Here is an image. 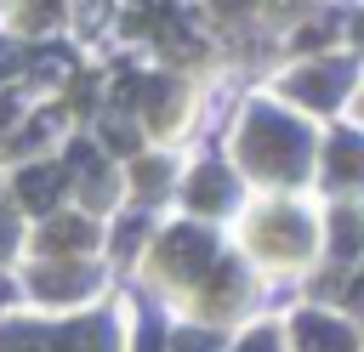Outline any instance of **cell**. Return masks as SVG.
<instances>
[{"label":"cell","instance_id":"6da1fadb","mask_svg":"<svg viewBox=\"0 0 364 352\" xmlns=\"http://www.w3.org/2000/svg\"><path fill=\"white\" fill-rule=\"evenodd\" d=\"M245 159L262 165V170H273V176H290V170H301V159H307V136H301L284 114L256 108L250 125H245Z\"/></svg>","mask_w":364,"mask_h":352},{"label":"cell","instance_id":"7a4b0ae2","mask_svg":"<svg viewBox=\"0 0 364 352\" xmlns=\"http://www.w3.org/2000/svg\"><path fill=\"white\" fill-rule=\"evenodd\" d=\"M341 85H347V68L341 62H330L324 74H296V97H307V102H330Z\"/></svg>","mask_w":364,"mask_h":352},{"label":"cell","instance_id":"3957f363","mask_svg":"<svg viewBox=\"0 0 364 352\" xmlns=\"http://www.w3.org/2000/svg\"><path fill=\"white\" fill-rule=\"evenodd\" d=\"M17 187H23V204H34V210H46V204L57 199V170H28V176H23Z\"/></svg>","mask_w":364,"mask_h":352},{"label":"cell","instance_id":"277c9868","mask_svg":"<svg viewBox=\"0 0 364 352\" xmlns=\"http://www.w3.org/2000/svg\"><path fill=\"white\" fill-rule=\"evenodd\" d=\"M330 165H336V176H364V142L358 136H336Z\"/></svg>","mask_w":364,"mask_h":352},{"label":"cell","instance_id":"5b68a950","mask_svg":"<svg viewBox=\"0 0 364 352\" xmlns=\"http://www.w3.org/2000/svg\"><path fill=\"white\" fill-rule=\"evenodd\" d=\"M193 204H228V176L222 170H199L193 176Z\"/></svg>","mask_w":364,"mask_h":352},{"label":"cell","instance_id":"8992f818","mask_svg":"<svg viewBox=\"0 0 364 352\" xmlns=\"http://www.w3.org/2000/svg\"><path fill=\"white\" fill-rule=\"evenodd\" d=\"M85 238V221H57L51 227V244H80Z\"/></svg>","mask_w":364,"mask_h":352},{"label":"cell","instance_id":"52a82bcc","mask_svg":"<svg viewBox=\"0 0 364 352\" xmlns=\"http://www.w3.org/2000/svg\"><path fill=\"white\" fill-rule=\"evenodd\" d=\"M6 244H11V227H6V216H0V250H6Z\"/></svg>","mask_w":364,"mask_h":352},{"label":"cell","instance_id":"ba28073f","mask_svg":"<svg viewBox=\"0 0 364 352\" xmlns=\"http://www.w3.org/2000/svg\"><path fill=\"white\" fill-rule=\"evenodd\" d=\"M6 68H11V51H6V45H0V74H6Z\"/></svg>","mask_w":364,"mask_h":352},{"label":"cell","instance_id":"9c48e42d","mask_svg":"<svg viewBox=\"0 0 364 352\" xmlns=\"http://www.w3.org/2000/svg\"><path fill=\"white\" fill-rule=\"evenodd\" d=\"M222 6H239V0H222Z\"/></svg>","mask_w":364,"mask_h":352}]
</instances>
